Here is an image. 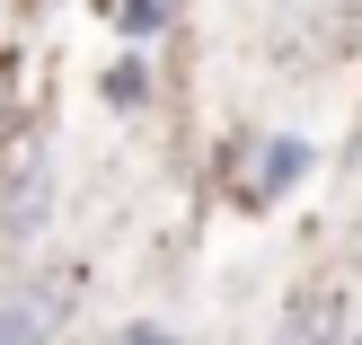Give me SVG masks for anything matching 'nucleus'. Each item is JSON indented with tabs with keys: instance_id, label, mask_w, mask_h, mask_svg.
Segmentation results:
<instances>
[{
	"instance_id": "nucleus-4",
	"label": "nucleus",
	"mask_w": 362,
	"mask_h": 345,
	"mask_svg": "<svg viewBox=\"0 0 362 345\" xmlns=\"http://www.w3.org/2000/svg\"><path fill=\"white\" fill-rule=\"evenodd\" d=\"M283 345H336V301H300L292 328H283Z\"/></svg>"
},
{
	"instance_id": "nucleus-2",
	"label": "nucleus",
	"mask_w": 362,
	"mask_h": 345,
	"mask_svg": "<svg viewBox=\"0 0 362 345\" xmlns=\"http://www.w3.org/2000/svg\"><path fill=\"white\" fill-rule=\"evenodd\" d=\"M45 213H53V169H45V151H35V159H18L9 186H0V230H9V239H35Z\"/></svg>"
},
{
	"instance_id": "nucleus-5",
	"label": "nucleus",
	"mask_w": 362,
	"mask_h": 345,
	"mask_svg": "<svg viewBox=\"0 0 362 345\" xmlns=\"http://www.w3.org/2000/svg\"><path fill=\"white\" fill-rule=\"evenodd\" d=\"M106 98H115V106H141V62H115V71H106Z\"/></svg>"
},
{
	"instance_id": "nucleus-3",
	"label": "nucleus",
	"mask_w": 362,
	"mask_h": 345,
	"mask_svg": "<svg viewBox=\"0 0 362 345\" xmlns=\"http://www.w3.org/2000/svg\"><path fill=\"white\" fill-rule=\"evenodd\" d=\"M300 169H310V151H300V142H257V186H247V195L265 204V195H283Z\"/></svg>"
},
{
	"instance_id": "nucleus-7",
	"label": "nucleus",
	"mask_w": 362,
	"mask_h": 345,
	"mask_svg": "<svg viewBox=\"0 0 362 345\" xmlns=\"http://www.w3.org/2000/svg\"><path fill=\"white\" fill-rule=\"evenodd\" d=\"M124 345H177V336H151V328H133V336H124Z\"/></svg>"
},
{
	"instance_id": "nucleus-6",
	"label": "nucleus",
	"mask_w": 362,
	"mask_h": 345,
	"mask_svg": "<svg viewBox=\"0 0 362 345\" xmlns=\"http://www.w3.org/2000/svg\"><path fill=\"white\" fill-rule=\"evenodd\" d=\"M159 18H168V0H124V27H133V35H151Z\"/></svg>"
},
{
	"instance_id": "nucleus-1",
	"label": "nucleus",
	"mask_w": 362,
	"mask_h": 345,
	"mask_svg": "<svg viewBox=\"0 0 362 345\" xmlns=\"http://www.w3.org/2000/svg\"><path fill=\"white\" fill-rule=\"evenodd\" d=\"M62 310H71V283L62 275H53V283H35V275L0 283V345H53Z\"/></svg>"
}]
</instances>
